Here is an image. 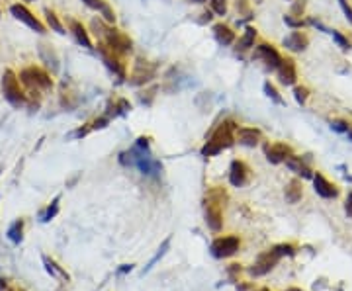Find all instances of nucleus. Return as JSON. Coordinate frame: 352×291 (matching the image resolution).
<instances>
[{"instance_id":"obj_1","label":"nucleus","mask_w":352,"mask_h":291,"mask_svg":"<svg viewBox=\"0 0 352 291\" xmlns=\"http://www.w3.org/2000/svg\"><path fill=\"white\" fill-rule=\"evenodd\" d=\"M235 129H237L235 121H231V119L221 121V123L215 127V131L211 133L210 139L206 141V145L202 147V155H204V157H215V155H219L223 149H229L235 143Z\"/></svg>"},{"instance_id":"obj_2","label":"nucleus","mask_w":352,"mask_h":291,"mask_svg":"<svg viewBox=\"0 0 352 291\" xmlns=\"http://www.w3.org/2000/svg\"><path fill=\"white\" fill-rule=\"evenodd\" d=\"M0 88H2L4 100H6L12 108H22V106L27 104V94H25L22 82H20V76H18L12 68H6V70H4Z\"/></svg>"},{"instance_id":"obj_3","label":"nucleus","mask_w":352,"mask_h":291,"mask_svg":"<svg viewBox=\"0 0 352 291\" xmlns=\"http://www.w3.org/2000/svg\"><path fill=\"white\" fill-rule=\"evenodd\" d=\"M20 82L27 90H35V92H47V90L53 88L51 74L45 68L35 67V65H29V67L20 70Z\"/></svg>"},{"instance_id":"obj_4","label":"nucleus","mask_w":352,"mask_h":291,"mask_svg":"<svg viewBox=\"0 0 352 291\" xmlns=\"http://www.w3.org/2000/svg\"><path fill=\"white\" fill-rule=\"evenodd\" d=\"M102 39L106 41V45H108L112 51H116L117 55L129 53V51L133 49V41H131L125 33H121L119 29H116V27H106V33H104Z\"/></svg>"},{"instance_id":"obj_5","label":"nucleus","mask_w":352,"mask_h":291,"mask_svg":"<svg viewBox=\"0 0 352 291\" xmlns=\"http://www.w3.org/2000/svg\"><path fill=\"white\" fill-rule=\"evenodd\" d=\"M10 12H12V16L18 20V22L25 23L29 29H33L35 33H45V23L41 22L39 18H35L27 8H25V4H12L10 6Z\"/></svg>"},{"instance_id":"obj_6","label":"nucleus","mask_w":352,"mask_h":291,"mask_svg":"<svg viewBox=\"0 0 352 291\" xmlns=\"http://www.w3.org/2000/svg\"><path fill=\"white\" fill-rule=\"evenodd\" d=\"M155 74H157V68L153 67V65H149L147 61H137L135 63V68H133V72H131V76H129V84L131 86H141V84H147V82H151L153 78H155Z\"/></svg>"},{"instance_id":"obj_7","label":"nucleus","mask_w":352,"mask_h":291,"mask_svg":"<svg viewBox=\"0 0 352 291\" xmlns=\"http://www.w3.org/2000/svg\"><path fill=\"white\" fill-rule=\"evenodd\" d=\"M239 250V239L237 237H221L211 243V254L215 258H227L233 256Z\"/></svg>"},{"instance_id":"obj_8","label":"nucleus","mask_w":352,"mask_h":291,"mask_svg":"<svg viewBox=\"0 0 352 291\" xmlns=\"http://www.w3.org/2000/svg\"><path fill=\"white\" fill-rule=\"evenodd\" d=\"M278 260H280V256H278V254L274 252V248H272V250L260 254L258 260L253 264V268L249 270V272H251V276H264V274H268L270 270L278 264Z\"/></svg>"},{"instance_id":"obj_9","label":"nucleus","mask_w":352,"mask_h":291,"mask_svg":"<svg viewBox=\"0 0 352 291\" xmlns=\"http://www.w3.org/2000/svg\"><path fill=\"white\" fill-rule=\"evenodd\" d=\"M221 217H223L221 215V203L215 202V198L210 194L208 200H206V223H208L211 231H219L221 229V225H223Z\"/></svg>"},{"instance_id":"obj_10","label":"nucleus","mask_w":352,"mask_h":291,"mask_svg":"<svg viewBox=\"0 0 352 291\" xmlns=\"http://www.w3.org/2000/svg\"><path fill=\"white\" fill-rule=\"evenodd\" d=\"M255 55H257L258 59L266 65L268 68H272V70H276L278 65L282 63V57L280 53L276 51V47H272V45L268 43H260L257 45V49H255Z\"/></svg>"},{"instance_id":"obj_11","label":"nucleus","mask_w":352,"mask_h":291,"mask_svg":"<svg viewBox=\"0 0 352 291\" xmlns=\"http://www.w3.org/2000/svg\"><path fill=\"white\" fill-rule=\"evenodd\" d=\"M276 74L282 86H294L298 82V68L292 59H282V63L276 68Z\"/></svg>"},{"instance_id":"obj_12","label":"nucleus","mask_w":352,"mask_h":291,"mask_svg":"<svg viewBox=\"0 0 352 291\" xmlns=\"http://www.w3.org/2000/svg\"><path fill=\"white\" fill-rule=\"evenodd\" d=\"M264 155L268 158V162L272 164H280V162H286V158L292 157V147L286 145V143H274V145H266L264 147Z\"/></svg>"},{"instance_id":"obj_13","label":"nucleus","mask_w":352,"mask_h":291,"mask_svg":"<svg viewBox=\"0 0 352 291\" xmlns=\"http://www.w3.org/2000/svg\"><path fill=\"white\" fill-rule=\"evenodd\" d=\"M313 188H315V192H317L321 198H325V200H335V198L339 196V188H337L335 184H331L321 172L313 174Z\"/></svg>"},{"instance_id":"obj_14","label":"nucleus","mask_w":352,"mask_h":291,"mask_svg":"<svg viewBox=\"0 0 352 291\" xmlns=\"http://www.w3.org/2000/svg\"><path fill=\"white\" fill-rule=\"evenodd\" d=\"M260 139H262V133L257 127H237L235 129V141H239V145L257 147Z\"/></svg>"},{"instance_id":"obj_15","label":"nucleus","mask_w":352,"mask_h":291,"mask_svg":"<svg viewBox=\"0 0 352 291\" xmlns=\"http://www.w3.org/2000/svg\"><path fill=\"white\" fill-rule=\"evenodd\" d=\"M249 172L251 170H249V166L243 160H233L231 168H229V182H231V186H235V188L245 186L247 180H249Z\"/></svg>"},{"instance_id":"obj_16","label":"nucleus","mask_w":352,"mask_h":291,"mask_svg":"<svg viewBox=\"0 0 352 291\" xmlns=\"http://www.w3.org/2000/svg\"><path fill=\"white\" fill-rule=\"evenodd\" d=\"M282 45H284L288 51H292V53H302V51L307 49V45H309V37L305 35L304 31H292L288 37H284Z\"/></svg>"},{"instance_id":"obj_17","label":"nucleus","mask_w":352,"mask_h":291,"mask_svg":"<svg viewBox=\"0 0 352 291\" xmlns=\"http://www.w3.org/2000/svg\"><path fill=\"white\" fill-rule=\"evenodd\" d=\"M213 37L217 39V43L227 47L235 43V31L227 23H215L213 25Z\"/></svg>"},{"instance_id":"obj_18","label":"nucleus","mask_w":352,"mask_h":291,"mask_svg":"<svg viewBox=\"0 0 352 291\" xmlns=\"http://www.w3.org/2000/svg\"><path fill=\"white\" fill-rule=\"evenodd\" d=\"M69 25H70V33L74 35V39H76L78 43L82 45V47H86V49H92V41H90L88 29H86L82 23L78 22V20H70Z\"/></svg>"},{"instance_id":"obj_19","label":"nucleus","mask_w":352,"mask_h":291,"mask_svg":"<svg viewBox=\"0 0 352 291\" xmlns=\"http://www.w3.org/2000/svg\"><path fill=\"white\" fill-rule=\"evenodd\" d=\"M286 166H288L292 172H296L298 176H302V178H313L311 168H309L304 160H302V157H296V155L288 157L286 158Z\"/></svg>"},{"instance_id":"obj_20","label":"nucleus","mask_w":352,"mask_h":291,"mask_svg":"<svg viewBox=\"0 0 352 291\" xmlns=\"http://www.w3.org/2000/svg\"><path fill=\"white\" fill-rule=\"evenodd\" d=\"M255 41H257V29L249 25V27H245L243 35L235 41V49L237 51H249V49L255 47Z\"/></svg>"},{"instance_id":"obj_21","label":"nucleus","mask_w":352,"mask_h":291,"mask_svg":"<svg viewBox=\"0 0 352 291\" xmlns=\"http://www.w3.org/2000/svg\"><path fill=\"white\" fill-rule=\"evenodd\" d=\"M284 194H286V200L290 203H298L302 200V182L300 180H290Z\"/></svg>"},{"instance_id":"obj_22","label":"nucleus","mask_w":352,"mask_h":291,"mask_svg":"<svg viewBox=\"0 0 352 291\" xmlns=\"http://www.w3.org/2000/svg\"><path fill=\"white\" fill-rule=\"evenodd\" d=\"M45 22H47V27H51L53 31H57L59 35H65L67 31H65V27H63V23L59 20V16L53 12V10H45Z\"/></svg>"},{"instance_id":"obj_23","label":"nucleus","mask_w":352,"mask_h":291,"mask_svg":"<svg viewBox=\"0 0 352 291\" xmlns=\"http://www.w3.org/2000/svg\"><path fill=\"white\" fill-rule=\"evenodd\" d=\"M22 233H23V221L18 219V221H14V223L10 225V229H8V239H10L14 245H18V243L22 241Z\"/></svg>"},{"instance_id":"obj_24","label":"nucleus","mask_w":352,"mask_h":291,"mask_svg":"<svg viewBox=\"0 0 352 291\" xmlns=\"http://www.w3.org/2000/svg\"><path fill=\"white\" fill-rule=\"evenodd\" d=\"M100 14H102V20L108 23V25H114L116 23V12L112 10V6L108 2H104V6L100 8Z\"/></svg>"},{"instance_id":"obj_25","label":"nucleus","mask_w":352,"mask_h":291,"mask_svg":"<svg viewBox=\"0 0 352 291\" xmlns=\"http://www.w3.org/2000/svg\"><path fill=\"white\" fill-rule=\"evenodd\" d=\"M43 262H45V268H47V272L51 274V276H55V278H63V280H69V276L63 272V270L59 268L53 260H49V258H43Z\"/></svg>"},{"instance_id":"obj_26","label":"nucleus","mask_w":352,"mask_h":291,"mask_svg":"<svg viewBox=\"0 0 352 291\" xmlns=\"http://www.w3.org/2000/svg\"><path fill=\"white\" fill-rule=\"evenodd\" d=\"M57 213H59V198H55V200H53V203L47 207L43 213H41V221H51V219H53Z\"/></svg>"},{"instance_id":"obj_27","label":"nucleus","mask_w":352,"mask_h":291,"mask_svg":"<svg viewBox=\"0 0 352 291\" xmlns=\"http://www.w3.org/2000/svg\"><path fill=\"white\" fill-rule=\"evenodd\" d=\"M168 247H170V239H166V241H164V243H163V247L159 248V252H157V254H155V256L151 258V262H149V264L145 266V272H149V270L153 268V266H155V264H157V262H159V260L163 258V256H164V252H166V248H168Z\"/></svg>"},{"instance_id":"obj_28","label":"nucleus","mask_w":352,"mask_h":291,"mask_svg":"<svg viewBox=\"0 0 352 291\" xmlns=\"http://www.w3.org/2000/svg\"><path fill=\"white\" fill-rule=\"evenodd\" d=\"M210 6L213 14L217 16H225L227 14V0H210Z\"/></svg>"},{"instance_id":"obj_29","label":"nucleus","mask_w":352,"mask_h":291,"mask_svg":"<svg viewBox=\"0 0 352 291\" xmlns=\"http://www.w3.org/2000/svg\"><path fill=\"white\" fill-rule=\"evenodd\" d=\"M294 98H296L298 104L304 106L307 102V98H309V88L307 86H294Z\"/></svg>"},{"instance_id":"obj_30","label":"nucleus","mask_w":352,"mask_h":291,"mask_svg":"<svg viewBox=\"0 0 352 291\" xmlns=\"http://www.w3.org/2000/svg\"><path fill=\"white\" fill-rule=\"evenodd\" d=\"M264 92H266V96L268 98H272L276 104H284V100L280 98V94H278V90L274 88L270 82H264Z\"/></svg>"},{"instance_id":"obj_31","label":"nucleus","mask_w":352,"mask_h":291,"mask_svg":"<svg viewBox=\"0 0 352 291\" xmlns=\"http://www.w3.org/2000/svg\"><path fill=\"white\" fill-rule=\"evenodd\" d=\"M304 10H305V0H296V2L292 4L290 16H294V18H300V20H302V14H304Z\"/></svg>"},{"instance_id":"obj_32","label":"nucleus","mask_w":352,"mask_h":291,"mask_svg":"<svg viewBox=\"0 0 352 291\" xmlns=\"http://www.w3.org/2000/svg\"><path fill=\"white\" fill-rule=\"evenodd\" d=\"M331 33H333V39H335V43L339 45V47H341L343 51H347V49H351V41H349L347 37H343V35H341L339 31H335V29H333Z\"/></svg>"},{"instance_id":"obj_33","label":"nucleus","mask_w":352,"mask_h":291,"mask_svg":"<svg viewBox=\"0 0 352 291\" xmlns=\"http://www.w3.org/2000/svg\"><path fill=\"white\" fill-rule=\"evenodd\" d=\"M331 129H335V131H339V133H349L351 125H349L345 119H335V121H331Z\"/></svg>"},{"instance_id":"obj_34","label":"nucleus","mask_w":352,"mask_h":291,"mask_svg":"<svg viewBox=\"0 0 352 291\" xmlns=\"http://www.w3.org/2000/svg\"><path fill=\"white\" fill-rule=\"evenodd\" d=\"M274 252H276L278 256H284V254L292 256V254H294V247H292V245H278V247H274Z\"/></svg>"},{"instance_id":"obj_35","label":"nucleus","mask_w":352,"mask_h":291,"mask_svg":"<svg viewBox=\"0 0 352 291\" xmlns=\"http://www.w3.org/2000/svg\"><path fill=\"white\" fill-rule=\"evenodd\" d=\"M339 4H341V8H343V12H345L349 23H352V6L349 4V0H339Z\"/></svg>"},{"instance_id":"obj_36","label":"nucleus","mask_w":352,"mask_h":291,"mask_svg":"<svg viewBox=\"0 0 352 291\" xmlns=\"http://www.w3.org/2000/svg\"><path fill=\"white\" fill-rule=\"evenodd\" d=\"M90 131H92V123H88V125H84V127H78V129L72 133V137H74V139H80V137H86Z\"/></svg>"},{"instance_id":"obj_37","label":"nucleus","mask_w":352,"mask_h":291,"mask_svg":"<svg viewBox=\"0 0 352 291\" xmlns=\"http://www.w3.org/2000/svg\"><path fill=\"white\" fill-rule=\"evenodd\" d=\"M284 23H286V25H290V27H304V22H302L300 18H298V20H294V16H290V14H288V16H284Z\"/></svg>"},{"instance_id":"obj_38","label":"nucleus","mask_w":352,"mask_h":291,"mask_svg":"<svg viewBox=\"0 0 352 291\" xmlns=\"http://www.w3.org/2000/svg\"><path fill=\"white\" fill-rule=\"evenodd\" d=\"M108 121H110V117H106V115H102V117L94 119V121H92V129H104V127L108 125Z\"/></svg>"},{"instance_id":"obj_39","label":"nucleus","mask_w":352,"mask_h":291,"mask_svg":"<svg viewBox=\"0 0 352 291\" xmlns=\"http://www.w3.org/2000/svg\"><path fill=\"white\" fill-rule=\"evenodd\" d=\"M82 2H84L88 8H92V10H98V12H100V8L104 6L106 0H82Z\"/></svg>"},{"instance_id":"obj_40","label":"nucleus","mask_w":352,"mask_h":291,"mask_svg":"<svg viewBox=\"0 0 352 291\" xmlns=\"http://www.w3.org/2000/svg\"><path fill=\"white\" fill-rule=\"evenodd\" d=\"M345 211H347L349 217H352V192H349V196L345 200Z\"/></svg>"},{"instance_id":"obj_41","label":"nucleus","mask_w":352,"mask_h":291,"mask_svg":"<svg viewBox=\"0 0 352 291\" xmlns=\"http://www.w3.org/2000/svg\"><path fill=\"white\" fill-rule=\"evenodd\" d=\"M135 147H139V149H149V137H139L137 143H135Z\"/></svg>"},{"instance_id":"obj_42","label":"nucleus","mask_w":352,"mask_h":291,"mask_svg":"<svg viewBox=\"0 0 352 291\" xmlns=\"http://www.w3.org/2000/svg\"><path fill=\"white\" fill-rule=\"evenodd\" d=\"M133 270V266L131 264H123L121 268H119V274H125V272H131Z\"/></svg>"},{"instance_id":"obj_43","label":"nucleus","mask_w":352,"mask_h":291,"mask_svg":"<svg viewBox=\"0 0 352 291\" xmlns=\"http://www.w3.org/2000/svg\"><path fill=\"white\" fill-rule=\"evenodd\" d=\"M4 288H6V280L0 278V290H4Z\"/></svg>"},{"instance_id":"obj_44","label":"nucleus","mask_w":352,"mask_h":291,"mask_svg":"<svg viewBox=\"0 0 352 291\" xmlns=\"http://www.w3.org/2000/svg\"><path fill=\"white\" fill-rule=\"evenodd\" d=\"M347 135H349V139H352V127L349 129V133H347Z\"/></svg>"},{"instance_id":"obj_45","label":"nucleus","mask_w":352,"mask_h":291,"mask_svg":"<svg viewBox=\"0 0 352 291\" xmlns=\"http://www.w3.org/2000/svg\"><path fill=\"white\" fill-rule=\"evenodd\" d=\"M194 2H200V4H202V2H206V0H194Z\"/></svg>"},{"instance_id":"obj_46","label":"nucleus","mask_w":352,"mask_h":291,"mask_svg":"<svg viewBox=\"0 0 352 291\" xmlns=\"http://www.w3.org/2000/svg\"><path fill=\"white\" fill-rule=\"evenodd\" d=\"M23 2H35V0H23Z\"/></svg>"}]
</instances>
